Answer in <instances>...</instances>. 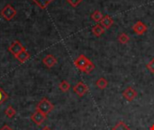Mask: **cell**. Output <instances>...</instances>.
<instances>
[{
  "label": "cell",
  "instance_id": "19",
  "mask_svg": "<svg viewBox=\"0 0 154 130\" xmlns=\"http://www.w3.org/2000/svg\"><path fill=\"white\" fill-rule=\"evenodd\" d=\"M5 115L7 116V118H9V119H12V118H14V116H15V114H16V111H15V109L11 106V105H9L7 108H6V109H5Z\"/></svg>",
  "mask_w": 154,
  "mask_h": 130
},
{
  "label": "cell",
  "instance_id": "12",
  "mask_svg": "<svg viewBox=\"0 0 154 130\" xmlns=\"http://www.w3.org/2000/svg\"><path fill=\"white\" fill-rule=\"evenodd\" d=\"M15 58H16L21 63H23V62H25L30 58V53L26 51V49H24V50L22 51L17 56H15Z\"/></svg>",
  "mask_w": 154,
  "mask_h": 130
},
{
  "label": "cell",
  "instance_id": "15",
  "mask_svg": "<svg viewBox=\"0 0 154 130\" xmlns=\"http://www.w3.org/2000/svg\"><path fill=\"white\" fill-rule=\"evenodd\" d=\"M96 85H97V87L98 89H100V90H105V89L107 87V85H108V81H107V80L105 79V78H99V79L97 80Z\"/></svg>",
  "mask_w": 154,
  "mask_h": 130
},
{
  "label": "cell",
  "instance_id": "20",
  "mask_svg": "<svg viewBox=\"0 0 154 130\" xmlns=\"http://www.w3.org/2000/svg\"><path fill=\"white\" fill-rule=\"evenodd\" d=\"M8 99V95L6 94V92H5V90L0 87V106Z\"/></svg>",
  "mask_w": 154,
  "mask_h": 130
},
{
  "label": "cell",
  "instance_id": "22",
  "mask_svg": "<svg viewBox=\"0 0 154 130\" xmlns=\"http://www.w3.org/2000/svg\"><path fill=\"white\" fill-rule=\"evenodd\" d=\"M146 68L152 72V73H154V58L152 59L146 65Z\"/></svg>",
  "mask_w": 154,
  "mask_h": 130
},
{
  "label": "cell",
  "instance_id": "7",
  "mask_svg": "<svg viewBox=\"0 0 154 130\" xmlns=\"http://www.w3.org/2000/svg\"><path fill=\"white\" fill-rule=\"evenodd\" d=\"M133 30H134V32L136 34H138V35H143L147 32L148 28H147L146 24H144L142 21H137L133 25Z\"/></svg>",
  "mask_w": 154,
  "mask_h": 130
},
{
  "label": "cell",
  "instance_id": "21",
  "mask_svg": "<svg viewBox=\"0 0 154 130\" xmlns=\"http://www.w3.org/2000/svg\"><path fill=\"white\" fill-rule=\"evenodd\" d=\"M95 69V64L92 62H90L85 68H84V70H83V72H85V73H90L93 70Z\"/></svg>",
  "mask_w": 154,
  "mask_h": 130
},
{
  "label": "cell",
  "instance_id": "1",
  "mask_svg": "<svg viewBox=\"0 0 154 130\" xmlns=\"http://www.w3.org/2000/svg\"><path fill=\"white\" fill-rule=\"evenodd\" d=\"M53 109H54L53 104L46 98L42 99L36 106V109L42 112L45 115H48L49 113H51L53 110Z\"/></svg>",
  "mask_w": 154,
  "mask_h": 130
},
{
  "label": "cell",
  "instance_id": "8",
  "mask_svg": "<svg viewBox=\"0 0 154 130\" xmlns=\"http://www.w3.org/2000/svg\"><path fill=\"white\" fill-rule=\"evenodd\" d=\"M42 62H43V64H44L47 68H52V67H54V66L57 64L58 61H57V58H56L54 55H52V54H48V55H46V56L42 59Z\"/></svg>",
  "mask_w": 154,
  "mask_h": 130
},
{
  "label": "cell",
  "instance_id": "14",
  "mask_svg": "<svg viewBox=\"0 0 154 130\" xmlns=\"http://www.w3.org/2000/svg\"><path fill=\"white\" fill-rule=\"evenodd\" d=\"M103 16H104L103 14H102L99 10H96V11H94V12L92 13V14H91V19H92L93 21L97 22V23H100V21L102 20Z\"/></svg>",
  "mask_w": 154,
  "mask_h": 130
},
{
  "label": "cell",
  "instance_id": "24",
  "mask_svg": "<svg viewBox=\"0 0 154 130\" xmlns=\"http://www.w3.org/2000/svg\"><path fill=\"white\" fill-rule=\"evenodd\" d=\"M0 130H13L9 126H7V125H5L2 128H0Z\"/></svg>",
  "mask_w": 154,
  "mask_h": 130
},
{
  "label": "cell",
  "instance_id": "6",
  "mask_svg": "<svg viewBox=\"0 0 154 130\" xmlns=\"http://www.w3.org/2000/svg\"><path fill=\"white\" fill-rule=\"evenodd\" d=\"M73 91L79 97H83L88 91V86L82 82V81H79L74 87H73Z\"/></svg>",
  "mask_w": 154,
  "mask_h": 130
},
{
  "label": "cell",
  "instance_id": "26",
  "mask_svg": "<svg viewBox=\"0 0 154 130\" xmlns=\"http://www.w3.org/2000/svg\"><path fill=\"white\" fill-rule=\"evenodd\" d=\"M150 130H154V125H152V126L150 128Z\"/></svg>",
  "mask_w": 154,
  "mask_h": 130
},
{
  "label": "cell",
  "instance_id": "11",
  "mask_svg": "<svg viewBox=\"0 0 154 130\" xmlns=\"http://www.w3.org/2000/svg\"><path fill=\"white\" fill-rule=\"evenodd\" d=\"M105 30H106V29H105V28H104L100 24L94 25V26L92 27V29H91L92 33H93L95 36H97V37L101 36V35L105 33Z\"/></svg>",
  "mask_w": 154,
  "mask_h": 130
},
{
  "label": "cell",
  "instance_id": "2",
  "mask_svg": "<svg viewBox=\"0 0 154 130\" xmlns=\"http://www.w3.org/2000/svg\"><path fill=\"white\" fill-rule=\"evenodd\" d=\"M0 14L6 20V21H11L15 15H16V10L14 7H13L12 5L7 4L3 7V9L0 12Z\"/></svg>",
  "mask_w": 154,
  "mask_h": 130
},
{
  "label": "cell",
  "instance_id": "18",
  "mask_svg": "<svg viewBox=\"0 0 154 130\" xmlns=\"http://www.w3.org/2000/svg\"><path fill=\"white\" fill-rule=\"evenodd\" d=\"M59 88L61 91L63 92H67L69 91V90L70 89V84L67 81H60V83L59 84Z\"/></svg>",
  "mask_w": 154,
  "mask_h": 130
},
{
  "label": "cell",
  "instance_id": "23",
  "mask_svg": "<svg viewBox=\"0 0 154 130\" xmlns=\"http://www.w3.org/2000/svg\"><path fill=\"white\" fill-rule=\"evenodd\" d=\"M83 0H67V2L72 6V7H77Z\"/></svg>",
  "mask_w": 154,
  "mask_h": 130
},
{
  "label": "cell",
  "instance_id": "5",
  "mask_svg": "<svg viewBox=\"0 0 154 130\" xmlns=\"http://www.w3.org/2000/svg\"><path fill=\"white\" fill-rule=\"evenodd\" d=\"M91 61L89 59H88L84 54H80L75 61H74V64L75 66L81 71H83L84 68Z\"/></svg>",
  "mask_w": 154,
  "mask_h": 130
},
{
  "label": "cell",
  "instance_id": "9",
  "mask_svg": "<svg viewBox=\"0 0 154 130\" xmlns=\"http://www.w3.org/2000/svg\"><path fill=\"white\" fill-rule=\"evenodd\" d=\"M123 95H124L125 99L127 100L128 101H133L137 97V91L134 89H133L132 87H128L123 92Z\"/></svg>",
  "mask_w": 154,
  "mask_h": 130
},
{
  "label": "cell",
  "instance_id": "3",
  "mask_svg": "<svg viewBox=\"0 0 154 130\" xmlns=\"http://www.w3.org/2000/svg\"><path fill=\"white\" fill-rule=\"evenodd\" d=\"M46 118H47V115H45L42 112L35 109V111L31 116V120L34 124H36L37 126H41L44 122V120L46 119Z\"/></svg>",
  "mask_w": 154,
  "mask_h": 130
},
{
  "label": "cell",
  "instance_id": "13",
  "mask_svg": "<svg viewBox=\"0 0 154 130\" xmlns=\"http://www.w3.org/2000/svg\"><path fill=\"white\" fill-rule=\"evenodd\" d=\"M41 9H45L53 0H32Z\"/></svg>",
  "mask_w": 154,
  "mask_h": 130
},
{
  "label": "cell",
  "instance_id": "17",
  "mask_svg": "<svg viewBox=\"0 0 154 130\" xmlns=\"http://www.w3.org/2000/svg\"><path fill=\"white\" fill-rule=\"evenodd\" d=\"M112 130H131L130 128L123 121H119L116 124V126L112 128Z\"/></svg>",
  "mask_w": 154,
  "mask_h": 130
},
{
  "label": "cell",
  "instance_id": "25",
  "mask_svg": "<svg viewBox=\"0 0 154 130\" xmlns=\"http://www.w3.org/2000/svg\"><path fill=\"white\" fill-rule=\"evenodd\" d=\"M42 130H51V129L49 127H44V128H43Z\"/></svg>",
  "mask_w": 154,
  "mask_h": 130
},
{
  "label": "cell",
  "instance_id": "16",
  "mask_svg": "<svg viewBox=\"0 0 154 130\" xmlns=\"http://www.w3.org/2000/svg\"><path fill=\"white\" fill-rule=\"evenodd\" d=\"M118 42L122 44H127L130 42V37L128 36V34H126L125 33H122L119 34L118 38H117Z\"/></svg>",
  "mask_w": 154,
  "mask_h": 130
},
{
  "label": "cell",
  "instance_id": "10",
  "mask_svg": "<svg viewBox=\"0 0 154 130\" xmlns=\"http://www.w3.org/2000/svg\"><path fill=\"white\" fill-rule=\"evenodd\" d=\"M99 24H100L105 29H109V28L113 25V24H114V19H113L110 15L106 14V15L103 16V18H102V20L100 21Z\"/></svg>",
  "mask_w": 154,
  "mask_h": 130
},
{
  "label": "cell",
  "instance_id": "4",
  "mask_svg": "<svg viewBox=\"0 0 154 130\" xmlns=\"http://www.w3.org/2000/svg\"><path fill=\"white\" fill-rule=\"evenodd\" d=\"M25 49V47H23V44L19 42V41H14L11 44H10V46L8 47V51L15 57V56H17L22 51H23Z\"/></svg>",
  "mask_w": 154,
  "mask_h": 130
}]
</instances>
